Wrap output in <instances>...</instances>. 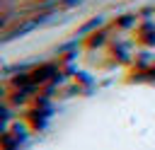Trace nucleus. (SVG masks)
<instances>
[{"mask_svg": "<svg viewBox=\"0 0 155 150\" xmlns=\"http://www.w3.org/2000/svg\"><path fill=\"white\" fill-rule=\"evenodd\" d=\"M138 41L145 44V46H153V44H155V27H153V24H143V27L138 29Z\"/></svg>", "mask_w": 155, "mask_h": 150, "instance_id": "obj_1", "label": "nucleus"}]
</instances>
